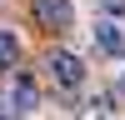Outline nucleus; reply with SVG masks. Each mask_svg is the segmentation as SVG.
<instances>
[{
	"label": "nucleus",
	"mask_w": 125,
	"mask_h": 120,
	"mask_svg": "<svg viewBox=\"0 0 125 120\" xmlns=\"http://www.w3.org/2000/svg\"><path fill=\"white\" fill-rule=\"evenodd\" d=\"M45 70H50V80H55L60 90H80V85H85V60H80L75 50H50V55H45Z\"/></svg>",
	"instance_id": "nucleus-1"
},
{
	"label": "nucleus",
	"mask_w": 125,
	"mask_h": 120,
	"mask_svg": "<svg viewBox=\"0 0 125 120\" xmlns=\"http://www.w3.org/2000/svg\"><path fill=\"white\" fill-rule=\"evenodd\" d=\"M90 35H95V50H105V55H115V60H125V25L120 20H95V30H90Z\"/></svg>",
	"instance_id": "nucleus-2"
},
{
	"label": "nucleus",
	"mask_w": 125,
	"mask_h": 120,
	"mask_svg": "<svg viewBox=\"0 0 125 120\" xmlns=\"http://www.w3.org/2000/svg\"><path fill=\"white\" fill-rule=\"evenodd\" d=\"M35 20H40L45 30H70L75 5H70V0H35Z\"/></svg>",
	"instance_id": "nucleus-3"
},
{
	"label": "nucleus",
	"mask_w": 125,
	"mask_h": 120,
	"mask_svg": "<svg viewBox=\"0 0 125 120\" xmlns=\"http://www.w3.org/2000/svg\"><path fill=\"white\" fill-rule=\"evenodd\" d=\"M35 100H40L35 80H30V75H15V85H10V100H5V105L15 110V115H30V110H35Z\"/></svg>",
	"instance_id": "nucleus-4"
},
{
	"label": "nucleus",
	"mask_w": 125,
	"mask_h": 120,
	"mask_svg": "<svg viewBox=\"0 0 125 120\" xmlns=\"http://www.w3.org/2000/svg\"><path fill=\"white\" fill-rule=\"evenodd\" d=\"M80 120H115V95H90L80 105Z\"/></svg>",
	"instance_id": "nucleus-5"
},
{
	"label": "nucleus",
	"mask_w": 125,
	"mask_h": 120,
	"mask_svg": "<svg viewBox=\"0 0 125 120\" xmlns=\"http://www.w3.org/2000/svg\"><path fill=\"white\" fill-rule=\"evenodd\" d=\"M15 60H20V40H15V30H0V70H15Z\"/></svg>",
	"instance_id": "nucleus-6"
},
{
	"label": "nucleus",
	"mask_w": 125,
	"mask_h": 120,
	"mask_svg": "<svg viewBox=\"0 0 125 120\" xmlns=\"http://www.w3.org/2000/svg\"><path fill=\"white\" fill-rule=\"evenodd\" d=\"M100 10H105V15L115 20V15H125V0H100Z\"/></svg>",
	"instance_id": "nucleus-7"
},
{
	"label": "nucleus",
	"mask_w": 125,
	"mask_h": 120,
	"mask_svg": "<svg viewBox=\"0 0 125 120\" xmlns=\"http://www.w3.org/2000/svg\"><path fill=\"white\" fill-rule=\"evenodd\" d=\"M0 120H15V110H10V105H5V100H0Z\"/></svg>",
	"instance_id": "nucleus-8"
},
{
	"label": "nucleus",
	"mask_w": 125,
	"mask_h": 120,
	"mask_svg": "<svg viewBox=\"0 0 125 120\" xmlns=\"http://www.w3.org/2000/svg\"><path fill=\"white\" fill-rule=\"evenodd\" d=\"M115 95H120V100H125V75H120V85H115Z\"/></svg>",
	"instance_id": "nucleus-9"
}]
</instances>
